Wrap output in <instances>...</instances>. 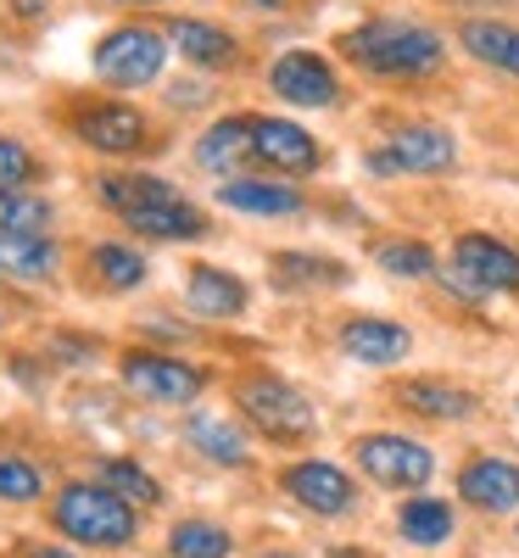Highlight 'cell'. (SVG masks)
Returning <instances> with one entry per match:
<instances>
[{
	"label": "cell",
	"instance_id": "cell-16",
	"mask_svg": "<svg viewBox=\"0 0 519 558\" xmlns=\"http://www.w3.org/2000/svg\"><path fill=\"white\" fill-rule=\"evenodd\" d=\"M218 202L229 213H246V218H291V213H302V191L297 184H279V179H229V184H218Z\"/></svg>",
	"mask_w": 519,
	"mask_h": 558
},
{
	"label": "cell",
	"instance_id": "cell-29",
	"mask_svg": "<svg viewBox=\"0 0 519 558\" xmlns=\"http://www.w3.org/2000/svg\"><path fill=\"white\" fill-rule=\"evenodd\" d=\"M101 481L118 492V497H129L134 508H157L162 502V486L140 470V463H129V458H112V463H101Z\"/></svg>",
	"mask_w": 519,
	"mask_h": 558
},
{
	"label": "cell",
	"instance_id": "cell-20",
	"mask_svg": "<svg viewBox=\"0 0 519 558\" xmlns=\"http://www.w3.org/2000/svg\"><path fill=\"white\" fill-rule=\"evenodd\" d=\"M458 39H463V51L475 57V62H486V68L519 78V28L492 23V17H469V23L458 28Z\"/></svg>",
	"mask_w": 519,
	"mask_h": 558
},
{
	"label": "cell",
	"instance_id": "cell-17",
	"mask_svg": "<svg viewBox=\"0 0 519 558\" xmlns=\"http://www.w3.org/2000/svg\"><path fill=\"white\" fill-rule=\"evenodd\" d=\"M184 307L196 318H241L246 313V279H234L213 263H196L191 286H184Z\"/></svg>",
	"mask_w": 519,
	"mask_h": 558
},
{
	"label": "cell",
	"instance_id": "cell-35",
	"mask_svg": "<svg viewBox=\"0 0 519 558\" xmlns=\"http://www.w3.org/2000/svg\"><path fill=\"white\" fill-rule=\"evenodd\" d=\"M28 558H79V553H68V547H34Z\"/></svg>",
	"mask_w": 519,
	"mask_h": 558
},
{
	"label": "cell",
	"instance_id": "cell-34",
	"mask_svg": "<svg viewBox=\"0 0 519 558\" xmlns=\"http://www.w3.org/2000/svg\"><path fill=\"white\" fill-rule=\"evenodd\" d=\"M12 7H17L23 17H34V12H45V7H51V0H12Z\"/></svg>",
	"mask_w": 519,
	"mask_h": 558
},
{
	"label": "cell",
	"instance_id": "cell-22",
	"mask_svg": "<svg viewBox=\"0 0 519 558\" xmlns=\"http://www.w3.org/2000/svg\"><path fill=\"white\" fill-rule=\"evenodd\" d=\"M0 274L7 279H51L57 274V246L45 235H0Z\"/></svg>",
	"mask_w": 519,
	"mask_h": 558
},
{
	"label": "cell",
	"instance_id": "cell-24",
	"mask_svg": "<svg viewBox=\"0 0 519 558\" xmlns=\"http://www.w3.org/2000/svg\"><path fill=\"white\" fill-rule=\"evenodd\" d=\"M397 402L413 408V413H424V418H463L469 408H475V397H469V391L442 386V380H408L397 391Z\"/></svg>",
	"mask_w": 519,
	"mask_h": 558
},
{
	"label": "cell",
	"instance_id": "cell-28",
	"mask_svg": "<svg viewBox=\"0 0 519 558\" xmlns=\"http://www.w3.org/2000/svg\"><path fill=\"white\" fill-rule=\"evenodd\" d=\"M51 229V202L28 191H0V235H45Z\"/></svg>",
	"mask_w": 519,
	"mask_h": 558
},
{
	"label": "cell",
	"instance_id": "cell-9",
	"mask_svg": "<svg viewBox=\"0 0 519 558\" xmlns=\"http://www.w3.org/2000/svg\"><path fill=\"white\" fill-rule=\"evenodd\" d=\"M268 84H274V96L291 101V107H336V96H341L336 68L313 51H286L268 68Z\"/></svg>",
	"mask_w": 519,
	"mask_h": 558
},
{
	"label": "cell",
	"instance_id": "cell-27",
	"mask_svg": "<svg viewBox=\"0 0 519 558\" xmlns=\"http://www.w3.org/2000/svg\"><path fill=\"white\" fill-rule=\"evenodd\" d=\"M89 263H96V279L107 291H134L140 279H146V257H140L134 246H123V241H101L96 252H89Z\"/></svg>",
	"mask_w": 519,
	"mask_h": 558
},
{
	"label": "cell",
	"instance_id": "cell-4",
	"mask_svg": "<svg viewBox=\"0 0 519 558\" xmlns=\"http://www.w3.org/2000/svg\"><path fill=\"white\" fill-rule=\"evenodd\" d=\"M162 62H168V34L157 28H112L101 45H96V73L101 84L112 89H140V84H157L162 78Z\"/></svg>",
	"mask_w": 519,
	"mask_h": 558
},
{
	"label": "cell",
	"instance_id": "cell-10",
	"mask_svg": "<svg viewBox=\"0 0 519 558\" xmlns=\"http://www.w3.org/2000/svg\"><path fill=\"white\" fill-rule=\"evenodd\" d=\"M73 134L101 157H129V151L146 146V118H140L134 107H123V101H96V107H84L73 118Z\"/></svg>",
	"mask_w": 519,
	"mask_h": 558
},
{
	"label": "cell",
	"instance_id": "cell-19",
	"mask_svg": "<svg viewBox=\"0 0 519 558\" xmlns=\"http://www.w3.org/2000/svg\"><path fill=\"white\" fill-rule=\"evenodd\" d=\"M184 441H191L202 458L224 463V470H241V463L252 458V447H246V430H241V425H229L224 413H196L191 425H184Z\"/></svg>",
	"mask_w": 519,
	"mask_h": 558
},
{
	"label": "cell",
	"instance_id": "cell-14",
	"mask_svg": "<svg viewBox=\"0 0 519 558\" xmlns=\"http://www.w3.org/2000/svg\"><path fill=\"white\" fill-rule=\"evenodd\" d=\"M129 223V235H146V241H202L207 235V218L202 207H191L184 196H162V202H140L129 213H118Z\"/></svg>",
	"mask_w": 519,
	"mask_h": 558
},
{
	"label": "cell",
	"instance_id": "cell-23",
	"mask_svg": "<svg viewBox=\"0 0 519 558\" xmlns=\"http://www.w3.org/2000/svg\"><path fill=\"white\" fill-rule=\"evenodd\" d=\"M397 531H402L413 547H442V542L452 536V508L436 502V497H413V502H402Z\"/></svg>",
	"mask_w": 519,
	"mask_h": 558
},
{
	"label": "cell",
	"instance_id": "cell-5",
	"mask_svg": "<svg viewBox=\"0 0 519 558\" xmlns=\"http://www.w3.org/2000/svg\"><path fill=\"white\" fill-rule=\"evenodd\" d=\"M118 375L123 386L140 397V402H157V408H184V402H196L207 375L196 363H184V357H162V352H129L118 363Z\"/></svg>",
	"mask_w": 519,
	"mask_h": 558
},
{
	"label": "cell",
	"instance_id": "cell-1",
	"mask_svg": "<svg viewBox=\"0 0 519 558\" xmlns=\"http://www.w3.org/2000/svg\"><path fill=\"white\" fill-rule=\"evenodd\" d=\"M341 51L386 78H424L442 68V34L424 23H402V17H374L352 34H341Z\"/></svg>",
	"mask_w": 519,
	"mask_h": 558
},
{
	"label": "cell",
	"instance_id": "cell-8",
	"mask_svg": "<svg viewBox=\"0 0 519 558\" xmlns=\"http://www.w3.org/2000/svg\"><path fill=\"white\" fill-rule=\"evenodd\" d=\"M452 286H463V291H519V252L492 241V235H458Z\"/></svg>",
	"mask_w": 519,
	"mask_h": 558
},
{
	"label": "cell",
	"instance_id": "cell-32",
	"mask_svg": "<svg viewBox=\"0 0 519 558\" xmlns=\"http://www.w3.org/2000/svg\"><path fill=\"white\" fill-rule=\"evenodd\" d=\"M39 492H45V481H39L34 463H23V458H0V502H34Z\"/></svg>",
	"mask_w": 519,
	"mask_h": 558
},
{
	"label": "cell",
	"instance_id": "cell-12",
	"mask_svg": "<svg viewBox=\"0 0 519 558\" xmlns=\"http://www.w3.org/2000/svg\"><path fill=\"white\" fill-rule=\"evenodd\" d=\"M458 497L481 514H514L519 508V463L508 458H475L458 470Z\"/></svg>",
	"mask_w": 519,
	"mask_h": 558
},
{
	"label": "cell",
	"instance_id": "cell-13",
	"mask_svg": "<svg viewBox=\"0 0 519 558\" xmlns=\"http://www.w3.org/2000/svg\"><path fill=\"white\" fill-rule=\"evenodd\" d=\"M286 486L302 508H313V514H347L352 508V481H347V470H336V463H324V458H307V463H291L286 470Z\"/></svg>",
	"mask_w": 519,
	"mask_h": 558
},
{
	"label": "cell",
	"instance_id": "cell-11",
	"mask_svg": "<svg viewBox=\"0 0 519 558\" xmlns=\"http://www.w3.org/2000/svg\"><path fill=\"white\" fill-rule=\"evenodd\" d=\"M252 157L274 173H313L318 168V140L291 118H252Z\"/></svg>",
	"mask_w": 519,
	"mask_h": 558
},
{
	"label": "cell",
	"instance_id": "cell-36",
	"mask_svg": "<svg viewBox=\"0 0 519 558\" xmlns=\"http://www.w3.org/2000/svg\"><path fill=\"white\" fill-rule=\"evenodd\" d=\"M263 558H297V553H263Z\"/></svg>",
	"mask_w": 519,
	"mask_h": 558
},
{
	"label": "cell",
	"instance_id": "cell-2",
	"mask_svg": "<svg viewBox=\"0 0 519 558\" xmlns=\"http://www.w3.org/2000/svg\"><path fill=\"white\" fill-rule=\"evenodd\" d=\"M51 520L68 542L79 547H129L140 536V520H134V502L118 497L107 481L89 486V481H73L57 492L51 502Z\"/></svg>",
	"mask_w": 519,
	"mask_h": 558
},
{
	"label": "cell",
	"instance_id": "cell-18",
	"mask_svg": "<svg viewBox=\"0 0 519 558\" xmlns=\"http://www.w3.org/2000/svg\"><path fill=\"white\" fill-rule=\"evenodd\" d=\"M168 39L179 45V57H191L196 68H234V62H241L234 34L218 28V23H202V17H173L168 23Z\"/></svg>",
	"mask_w": 519,
	"mask_h": 558
},
{
	"label": "cell",
	"instance_id": "cell-25",
	"mask_svg": "<svg viewBox=\"0 0 519 558\" xmlns=\"http://www.w3.org/2000/svg\"><path fill=\"white\" fill-rule=\"evenodd\" d=\"M168 553L173 558H229L234 553V536L213 520H179L168 531Z\"/></svg>",
	"mask_w": 519,
	"mask_h": 558
},
{
	"label": "cell",
	"instance_id": "cell-26",
	"mask_svg": "<svg viewBox=\"0 0 519 558\" xmlns=\"http://www.w3.org/2000/svg\"><path fill=\"white\" fill-rule=\"evenodd\" d=\"M96 196L112 207V213H129V207H140V202H162V196H179L173 184H162L157 173H107L101 184H96Z\"/></svg>",
	"mask_w": 519,
	"mask_h": 558
},
{
	"label": "cell",
	"instance_id": "cell-21",
	"mask_svg": "<svg viewBox=\"0 0 519 558\" xmlns=\"http://www.w3.org/2000/svg\"><path fill=\"white\" fill-rule=\"evenodd\" d=\"M246 151H252V118H218V123L196 140V168L229 173Z\"/></svg>",
	"mask_w": 519,
	"mask_h": 558
},
{
	"label": "cell",
	"instance_id": "cell-15",
	"mask_svg": "<svg viewBox=\"0 0 519 558\" xmlns=\"http://www.w3.org/2000/svg\"><path fill=\"white\" fill-rule=\"evenodd\" d=\"M341 352L352 363L386 368V363H402L413 352V336L402 330V324H391V318H347L341 324Z\"/></svg>",
	"mask_w": 519,
	"mask_h": 558
},
{
	"label": "cell",
	"instance_id": "cell-7",
	"mask_svg": "<svg viewBox=\"0 0 519 558\" xmlns=\"http://www.w3.org/2000/svg\"><path fill=\"white\" fill-rule=\"evenodd\" d=\"M358 470L374 486H391V492H413L436 475V458L424 441L413 436H363L358 441Z\"/></svg>",
	"mask_w": 519,
	"mask_h": 558
},
{
	"label": "cell",
	"instance_id": "cell-31",
	"mask_svg": "<svg viewBox=\"0 0 519 558\" xmlns=\"http://www.w3.org/2000/svg\"><path fill=\"white\" fill-rule=\"evenodd\" d=\"M274 274L286 279V286H297V279H307V286H336V279H341V268L329 257H297V252L274 257Z\"/></svg>",
	"mask_w": 519,
	"mask_h": 558
},
{
	"label": "cell",
	"instance_id": "cell-3",
	"mask_svg": "<svg viewBox=\"0 0 519 558\" xmlns=\"http://www.w3.org/2000/svg\"><path fill=\"white\" fill-rule=\"evenodd\" d=\"M234 402H241V413L268 441H307L313 425H318L313 402L291 380H279V375H246L241 386H234Z\"/></svg>",
	"mask_w": 519,
	"mask_h": 558
},
{
	"label": "cell",
	"instance_id": "cell-6",
	"mask_svg": "<svg viewBox=\"0 0 519 558\" xmlns=\"http://www.w3.org/2000/svg\"><path fill=\"white\" fill-rule=\"evenodd\" d=\"M458 162V140L436 123H402L381 151H369V173L397 179V173H447Z\"/></svg>",
	"mask_w": 519,
	"mask_h": 558
},
{
	"label": "cell",
	"instance_id": "cell-33",
	"mask_svg": "<svg viewBox=\"0 0 519 558\" xmlns=\"http://www.w3.org/2000/svg\"><path fill=\"white\" fill-rule=\"evenodd\" d=\"M34 173H39L34 151L17 146V140H0V191H28Z\"/></svg>",
	"mask_w": 519,
	"mask_h": 558
},
{
	"label": "cell",
	"instance_id": "cell-30",
	"mask_svg": "<svg viewBox=\"0 0 519 558\" xmlns=\"http://www.w3.org/2000/svg\"><path fill=\"white\" fill-rule=\"evenodd\" d=\"M374 263H381L386 274H397V279L436 274V252L424 246V241H386V246H374Z\"/></svg>",
	"mask_w": 519,
	"mask_h": 558
},
{
	"label": "cell",
	"instance_id": "cell-37",
	"mask_svg": "<svg viewBox=\"0 0 519 558\" xmlns=\"http://www.w3.org/2000/svg\"><path fill=\"white\" fill-rule=\"evenodd\" d=\"M140 7H157V0H140Z\"/></svg>",
	"mask_w": 519,
	"mask_h": 558
}]
</instances>
